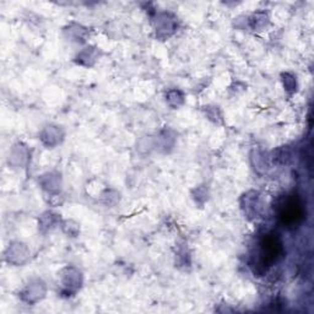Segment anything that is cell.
Instances as JSON below:
<instances>
[{
  "mask_svg": "<svg viewBox=\"0 0 314 314\" xmlns=\"http://www.w3.org/2000/svg\"><path fill=\"white\" fill-rule=\"evenodd\" d=\"M266 22H268V16L265 15V13H258V14H254L251 20V25L253 29H262V27H264L266 25Z\"/></svg>",
  "mask_w": 314,
  "mask_h": 314,
  "instance_id": "e0dca14e",
  "label": "cell"
},
{
  "mask_svg": "<svg viewBox=\"0 0 314 314\" xmlns=\"http://www.w3.org/2000/svg\"><path fill=\"white\" fill-rule=\"evenodd\" d=\"M68 32H69V35H68V37L69 36H71L74 33V38L71 41H76V42H81V41H85L84 38L86 37V30L85 29H82L81 26H80V25H75V29H73V27H69V30H68Z\"/></svg>",
  "mask_w": 314,
  "mask_h": 314,
  "instance_id": "ac0fdd59",
  "label": "cell"
},
{
  "mask_svg": "<svg viewBox=\"0 0 314 314\" xmlns=\"http://www.w3.org/2000/svg\"><path fill=\"white\" fill-rule=\"evenodd\" d=\"M291 158H292V152L288 146L280 147L274 152V161L279 165H287L290 163Z\"/></svg>",
  "mask_w": 314,
  "mask_h": 314,
  "instance_id": "5bb4252c",
  "label": "cell"
},
{
  "mask_svg": "<svg viewBox=\"0 0 314 314\" xmlns=\"http://www.w3.org/2000/svg\"><path fill=\"white\" fill-rule=\"evenodd\" d=\"M97 59H98V53L93 47H87L76 55V62L86 66L93 65V63Z\"/></svg>",
  "mask_w": 314,
  "mask_h": 314,
  "instance_id": "30bf717a",
  "label": "cell"
},
{
  "mask_svg": "<svg viewBox=\"0 0 314 314\" xmlns=\"http://www.w3.org/2000/svg\"><path fill=\"white\" fill-rule=\"evenodd\" d=\"M158 140H160V146L166 150H167L168 147H172L174 145V136L172 135L171 130H166V132H163L160 138H158Z\"/></svg>",
  "mask_w": 314,
  "mask_h": 314,
  "instance_id": "2e32d148",
  "label": "cell"
},
{
  "mask_svg": "<svg viewBox=\"0 0 314 314\" xmlns=\"http://www.w3.org/2000/svg\"><path fill=\"white\" fill-rule=\"evenodd\" d=\"M282 84H283V87H285V90L287 91L288 93H293L297 87L296 76L290 73L282 74Z\"/></svg>",
  "mask_w": 314,
  "mask_h": 314,
  "instance_id": "9a60e30c",
  "label": "cell"
},
{
  "mask_svg": "<svg viewBox=\"0 0 314 314\" xmlns=\"http://www.w3.org/2000/svg\"><path fill=\"white\" fill-rule=\"evenodd\" d=\"M10 255H9V262H11L15 265H21L29 259L30 251L27 249V247L22 243H16L9 248Z\"/></svg>",
  "mask_w": 314,
  "mask_h": 314,
  "instance_id": "ba28073f",
  "label": "cell"
},
{
  "mask_svg": "<svg viewBox=\"0 0 314 314\" xmlns=\"http://www.w3.org/2000/svg\"><path fill=\"white\" fill-rule=\"evenodd\" d=\"M166 102L173 108H178L184 103V93L179 90H169L166 93Z\"/></svg>",
  "mask_w": 314,
  "mask_h": 314,
  "instance_id": "4fadbf2b",
  "label": "cell"
},
{
  "mask_svg": "<svg viewBox=\"0 0 314 314\" xmlns=\"http://www.w3.org/2000/svg\"><path fill=\"white\" fill-rule=\"evenodd\" d=\"M42 188L49 193H57L60 189V176L58 173H47L41 178Z\"/></svg>",
  "mask_w": 314,
  "mask_h": 314,
  "instance_id": "9c48e42d",
  "label": "cell"
},
{
  "mask_svg": "<svg viewBox=\"0 0 314 314\" xmlns=\"http://www.w3.org/2000/svg\"><path fill=\"white\" fill-rule=\"evenodd\" d=\"M242 209L244 215L249 219H254L262 211V196L258 191H248L242 196Z\"/></svg>",
  "mask_w": 314,
  "mask_h": 314,
  "instance_id": "5b68a950",
  "label": "cell"
},
{
  "mask_svg": "<svg viewBox=\"0 0 314 314\" xmlns=\"http://www.w3.org/2000/svg\"><path fill=\"white\" fill-rule=\"evenodd\" d=\"M277 215L282 225L294 227L303 220L304 205L298 195H285L276 204Z\"/></svg>",
  "mask_w": 314,
  "mask_h": 314,
  "instance_id": "6da1fadb",
  "label": "cell"
},
{
  "mask_svg": "<svg viewBox=\"0 0 314 314\" xmlns=\"http://www.w3.org/2000/svg\"><path fill=\"white\" fill-rule=\"evenodd\" d=\"M282 242L279 236L272 232L266 233L260 241V255L257 260V265H259L263 270H266L268 266L277 262L282 255Z\"/></svg>",
  "mask_w": 314,
  "mask_h": 314,
  "instance_id": "7a4b0ae2",
  "label": "cell"
},
{
  "mask_svg": "<svg viewBox=\"0 0 314 314\" xmlns=\"http://www.w3.org/2000/svg\"><path fill=\"white\" fill-rule=\"evenodd\" d=\"M253 160V166L257 169L258 172L260 171H266L269 167V158L265 156V154L262 151V150H255L254 155L252 157Z\"/></svg>",
  "mask_w": 314,
  "mask_h": 314,
  "instance_id": "7c38bea8",
  "label": "cell"
},
{
  "mask_svg": "<svg viewBox=\"0 0 314 314\" xmlns=\"http://www.w3.org/2000/svg\"><path fill=\"white\" fill-rule=\"evenodd\" d=\"M63 230L64 232L68 236H71V237H76V235L79 233V225L75 224L73 221H65L63 224Z\"/></svg>",
  "mask_w": 314,
  "mask_h": 314,
  "instance_id": "d6986e66",
  "label": "cell"
},
{
  "mask_svg": "<svg viewBox=\"0 0 314 314\" xmlns=\"http://www.w3.org/2000/svg\"><path fill=\"white\" fill-rule=\"evenodd\" d=\"M59 224V218H58L57 214L53 213H46L41 216L40 222H38V227H40L41 232H48L52 231L57 225Z\"/></svg>",
  "mask_w": 314,
  "mask_h": 314,
  "instance_id": "8fae6325",
  "label": "cell"
},
{
  "mask_svg": "<svg viewBox=\"0 0 314 314\" xmlns=\"http://www.w3.org/2000/svg\"><path fill=\"white\" fill-rule=\"evenodd\" d=\"M64 139L62 128L58 126L46 127L41 133V140L47 147H54L59 145Z\"/></svg>",
  "mask_w": 314,
  "mask_h": 314,
  "instance_id": "52a82bcc",
  "label": "cell"
},
{
  "mask_svg": "<svg viewBox=\"0 0 314 314\" xmlns=\"http://www.w3.org/2000/svg\"><path fill=\"white\" fill-rule=\"evenodd\" d=\"M62 283L63 292L68 296H71L81 287L82 285V275L81 272L73 266H68L62 271Z\"/></svg>",
  "mask_w": 314,
  "mask_h": 314,
  "instance_id": "3957f363",
  "label": "cell"
},
{
  "mask_svg": "<svg viewBox=\"0 0 314 314\" xmlns=\"http://www.w3.org/2000/svg\"><path fill=\"white\" fill-rule=\"evenodd\" d=\"M176 19L171 14L162 13L156 19V35L162 40H167L176 31Z\"/></svg>",
  "mask_w": 314,
  "mask_h": 314,
  "instance_id": "8992f818",
  "label": "cell"
},
{
  "mask_svg": "<svg viewBox=\"0 0 314 314\" xmlns=\"http://www.w3.org/2000/svg\"><path fill=\"white\" fill-rule=\"evenodd\" d=\"M46 292H47L46 283H44L42 280L36 279L32 280V281L22 290L21 299L24 302H26V303L33 304L36 303V302L41 301V299L46 296Z\"/></svg>",
  "mask_w": 314,
  "mask_h": 314,
  "instance_id": "277c9868",
  "label": "cell"
}]
</instances>
